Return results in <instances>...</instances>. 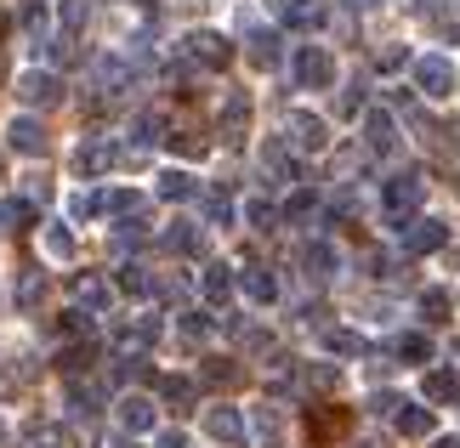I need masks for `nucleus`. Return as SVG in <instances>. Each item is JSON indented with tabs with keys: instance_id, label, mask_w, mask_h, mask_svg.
I'll return each mask as SVG.
<instances>
[{
	"instance_id": "14",
	"label": "nucleus",
	"mask_w": 460,
	"mask_h": 448,
	"mask_svg": "<svg viewBox=\"0 0 460 448\" xmlns=\"http://www.w3.org/2000/svg\"><path fill=\"white\" fill-rule=\"evenodd\" d=\"M68 295H75V307H85V312H102V318L114 312V284L102 278V273H75Z\"/></svg>"
},
{
	"instance_id": "13",
	"label": "nucleus",
	"mask_w": 460,
	"mask_h": 448,
	"mask_svg": "<svg viewBox=\"0 0 460 448\" xmlns=\"http://www.w3.org/2000/svg\"><path fill=\"white\" fill-rule=\"evenodd\" d=\"M114 165H126V148H119V142H109V136H92V142L75 154V171H80V176H109Z\"/></svg>"
},
{
	"instance_id": "45",
	"label": "nucleus",
	"mask_w": 460,
	"mask_h": 448,
	"mask_svg": "<svg viewBox=\"0 0 460 448\" xmlns=\"http://www.w3.org/2000/svg\"><path fill=\"white\" fill-rule=\"evenodd\" d=\"M165 148L182 154V159H199V154H205V136H199V131H176V136H165Z\"/></svg>"
},
{
	"instance_id": "38",
	"label": "nucleus",
	"mask_w": 460,
	"mask_h": 448,
	"mask_svg": "<svg viewBox=\"0 0 460 448\" xmlns=\"http://www.w3.org/2000/svg\"><path fill=\"white\" fill-rule=\"evenodd\" d=\"M40 244H46V261H68V256H75V233H68V222H46Z\"/></svg>"
},
{
	"instance_id": "12",
	"label": "nucleus",
	"mask_w": 460,
	"mask_h": 448,
	"mask_svg": "<svg viewBox=\"0 0 460 448\" xmlns=\"http://www.w3.org/2000/svg\"><path fill=\"white\" fill-rule=\"evenodd\" d=\"M6 142H12L17 154H29V159H46V154H51V136H46L40 114H12V125H6Z\"/></svg>"
},
{
	"instance_id": "26",
	"label": "nucleus",
	"mask_w": 460,
	"mask_h": 448,
	"mask_svg": "<svg viewBox=\"0 0 460 448\" xmlns=\"http://www.w3.org/2000/svg\"><path fill=\"white\" fill-rule=\"evenodd\" d=\"M302 267L313 278H335L341 273V250H335L330 239H307V250H302Z\"/></svg>"
},
{
	"instance_id": "5",
	"label": "nucleus",
	"mask_w": 460,
	"mask_h": 448,
	"mask_svg": "<svg viewBox=\"0 0 460 448\" xmlns=\"http://www.w3.org/2000/svg\"><path fill=\"white\" fill-rule=\"evenodd\" d=\"M176 57H182L188 68H227L234 63V46H227L217 29H188L182 46H176Z\"/></svg>"
},
{
	"instance_id": "17",
	"label": "nucleus",
	"mask_w": 460,
	"mask_h": 448,
	"mask_svg": "<svg viewBox=\"0 0 460 448\" xmlns=\"http://www.w3.org/2000/svg\"><path fill=\"white\" fill-rule=\"evenodd\" d=\"M239 29H244V57H251L256 68H279V29H268V23H244L239 17Z\"/></svg>"
},
{
	"instance_id": "43",
	"label": "nucleus",
	"mask_w": 460,
	"mask_h": 448,
	"mask_svg": "<svg viewBox=\"0 0 460 448\" xmlns=\"http://www.w3.org/2000/svg\"><path fill=\"white\" fill-rule=\"evenodd\" d=\"M244 222H251L256 233H273V227H279V210H273L268 199H244Z\"/></svg>"
},
{
	"instance_id": "23",
	"label": "nucleus",
	"mask_w": 460,
	"mask_h": 448,
	"mask_svg": "<svg viewBox=\"0 0 460 448\" xmlns=\"http://www.w3.org/2000/svg\"><path fill=\"white\" fill-rule=\"evenodd\" d=\"M97 210H102V216H119V222H126V216H143V210H148V193L143 188H109V193H97Z\"/></svg>"
},
{
	"instance_id": "8",
	"label": "nucleus",
	"mask_w": 460,
	"mask_h": 448,
	"mask_svg": "<svg viewBox=\"0 0 460 448\" xmlns=\"http://www.w3.org/2000/svg\"><path fill=\"white\" fill-rule=\"evenodd\" d=\"M154 398L148 391H119L114 398V420H119V432L126 437H154Z\"/></svg>"
},
{
	"instance_id": "35",
	"label": "nucleus",
	"mask_w": 460,
	"mask_h": 448,
	"mask_svg": "<svg viewBox=\"0 0 460 448\" xmlns=\"http://www.w3.org/2000/svg\"><path fill=\"white\" fill-rule=\"evenodd\" d=\"M420 398H427V403H460L455 369H427V381H420Z\"/></svg>"
},
{
	"instance_id": "19",
	"label": "nucleus",
	"mask_w": 460,
	"mask_h": 448,
	"mask_svg": "<svg viewBox=\"0 0 460 448\" xmlns=\"http://www.w3.org/2000/svg\"><path fill=\"white\" fill-rule=\"evenodd\" d=\"M159 403L171 408V415H193L199 408V381H188V374H159Z\"/></svg>"
},
{
	"instance_id": "51",
	"label": "nucleus",
	"mask_w": 460,
	"mask_h": 448,
	"mask_svg": "<svg viewBox=\"0 0 460 448\" xmlns=\"http://www.w3.org/2000/svg\"><path fill=\"white\" fill-rule=\"evenodd\" d=\"M307 381H313V386H318V391H330V386H335V381H341V374H335V369H330V364H313V369H307Z\"/></svg>"
},
{
	"instance_id": "30",
	"label": "nucleus",
	"mask_w": 460,
	"mask_h": 448,
	"mask_svg": "<svg viewBox=\"0 0 460 448\" xmlns=\"http://www.w3.org/2000/svg\"><path fill=\"white\" fill-rule=\"evenodd\" d=\"M114 295L148 301V295H154V278H148V267H143V261H119V273H114Z\"/></svg>"
},
{
	"instance_id": "52",
	"label": "nucleus",
	"mask_w": 460,
	"mask_h": 448,
	"mask_svg": "<svg viewBox=\"0 0 460 448\" xmlns=\"http://www.w3.org/2000/svg\"><path fill=\"white\" fill-rule=\"evenodd\" d=\"M154 448H193L188 432H154Z\"/></svg>"
},
{
	"instance_id": "48",
	"label": "nucleus",
	"mask_w": 460,
	"mask_h": 448,
	"mask_svg": "<svg viewBox=\"0 0 460 448\" xmlns=\"http://www.w3.org/2000/svg\"><path fill=\"white\" fill-rule=\"evenodd\" d=\"M376 68H381V75H398V68H410V51H403V46H381Z\"/></svg>"
},
{
	"instance_id": "15",
	"label": "nucleus",
	"mask_w": 460,
	"mask_h": 448,
	"mask_svg": "<svg viewBox=\"0 0 460 448\" xmlns=\"http://www.w3.org/2000/svg\"><path fill=\"white\" fill-rule=\"evenodd\" d=\"M364 148L376 159H393L398 154V119L386 109H364Z\"/></svg>"
},
{
	"instance_id": "3",
	"label": "nucleus",
	"mask_w": 460,
	"mask_h": 448,
	"mask_svg": "<svg viewBox=\"0 0 460 448\" xmlns=\"http://www.w3.org/2000/svg\"><path fill=\"white\" fill-rule=\"evenodd\" d=\"M102 408H109V381H92V374H80V381L63 386V420H68V426L97 420Z\"/></svg>"
},
{
	"instance_id": "50",
	"label": "nucleus",
	"mask_w": 460,
	"mask_h": 448,
	"mask_svg": "<svg viewBox=\"0 0 460 448\" xmlns=\"http://www.w3.org/2000/svg\"><path fill=\"white\" fill-rule=\"evenodd\" d=\"M335 114H341V119L364 114V85H347V92H341V102H335Z\"/></svg>"
},
{
	"instance_id": "44",
	"label": "nucleus",
	"mask_w": 460,
	"mask_h": 448,
	"mask_svg": "<svg viewBox=\"0 0 460 448\" xmlns=\"http://www.w3.org/2000/svg\"><path fill=\"white\" fill-rule=\"evenodd\" d=\"M307 432L324 443V437H341V415H335V408H313L307 415Z\"/></svg>"
},
{
	"instance_id": "10",
	"label": "nucleus",
	"mask_w": 460,
	"mask_h": 448,
	"mask_svg": "<svg viewBox=\"0 0 460 448\" xmlns=\"http://www.w3.org/2000/svg\"><path fill=\"white\" fill-rule=\"evenodd\" d=\"M199 426H205V437H217V443H251V426H244V408H234V403H210L205 415H199Z\"/></svg>"
},
{
	"instance_id": "54",
	"label": "nucleus",
	"mask_w": 460,
	"mask_h": 448,
	"mask_svg": "<svg viewBox=\"0 0 460 448\" xmlns=\"http://www.w3.org/2000/svg\"><path fill=\"white\" fill-rule=\"evenodd\" d=\"M347 6H352V12H369V6H381V0H347Z\"/></svg>"
},
{
	"instance_id": "41",
	"label": "nucleus",
	"mask_w": 460,
	"mask_h": 448,
	"mask_svg": "<svg viewBox=\"0 0 460 448\" xmlns=\"http://www.w3.org/2000/svg\"><path fill=\"white\" fill-rule=\"evenodd\" d=\"M40 295H46V273L40 267H23V278H17V307H40Z\"/></svg>"
},
{
	"instance_id": "11",
	"label": "nucleus",
	"mask_w": 460,
	"mask_h": 448,
	"mask_svg": "<svg viewBox=\"0 0 460 448\" xmlns=\"http://www.w3.org/2000/svg\"><path fill=\"white\" fill-rule=\"evenodd\" d=\"M398 239H403V250H410V256H438V250L449 244V227L438 222V216H415V222L398 227Z\"/></svg>"
},
{
	"instance_id": "28",
	"label": "nucleus",
	"mask_w": 460,
	"mask_h": 448,
	"mask_svg": "<svg viewBox=\"0 0 460 448\" xmlns=\"http://www.w3.org/2000/svg\"><path fill=\"white\" fill-rule=\"evenodd\" d=\"M154 193H159L165 205H188V199H199V182H193L188 171H159V176H154Z\"/></svg>"
},
{
	"instance_id": "58",
	"label": "nucleus",
	"mask_w": 460,
	"mask_h": 448,
	"mask_svg": "<svg viewBox=\"0 0 460 448\" xmlns=\"http://www.w3.org/2000/svg\"><path fill=\"white\" fill-rule=\"evenodd\" d=\"M0 448H6V420H0Z\"/></svg>"
},
{
	"instance_id": "56",
	"label": "nucleus",
	"mask_w": 460,
	"mask_h": 448,
	"mask_svg": "<svg viewBox=\"0 0 460 448\" xmlns=\"http://www.w3.org/2000/svg\"><path fill=\"white\" fill-rule=\"evenodd\" d=\"M449 364H455V369H460V340H449Z\"/></svg>"
},
{
	"instance_id": "32",
	"label": "nucleus",
	"mask_w": 460,
	"mask_h": 448,
	"mask_svg": "<svg viewBox=\"0 0 460 448\" xmlns=\"http://www.w3.org/2000/svg\"><path fill=\"white\" fill-rule=\"evenodd\" d=\"M393 420H398V432H403V437H432V426H438V408H427V403H403Z\"/></svg>"
},
{
	"instance_id": "4",
	"label": "nucleus",
	"mask_w": 460,
	"mask_h": 448,
	"mask_svg": "<svg viewBox=\"0 0 460 448\" xmlns=\"http://www.w3.org/2000/svg\"><path fill=\"white\" fill-rule=\"evenodd\" d=\"M290 80H296V92H324V85H335L330 46H296L290 51Z\"/></svg>"
},
{
	"instance_id": "46",
	"label": "nucleus",
	"mask_w": 460,
	"mask_h": 448,
	"mask_svg": "<svg viewBox=\"0 0 460 448\" xmlns=\"http://www.w3.org/2000/svg\"><path fill=\"white\" fill-rule=\"evenodd\" d=\"M58 329H63L68 340H85V335H92V312H85V307H68Z\"/></svg>"
},
{
	"instance_id": "6",
	"label": "nucleus",
	"mask_w": 460,
	"mask_h": 448,
	"mask_svg": "<svg viewBox=\"0 0 460 448\" xmlns=\"http://www.w3.org/2000/svg\"><path fill=\"white\" fill-rule=\"evenodd\" d=\"M410 68H415V85H420V92H427L432 102H444V97L460 92L455 63H449V57H438V51H427V57H410Z\"/></svg>"
},
{
	"instance_id": "36",
	"label": "nucleus",
	"mask_w": 460,
	"mask_h": 448,
	"mask_svg": "<svg viewBox=\"0 0 460 448\" xmlns=\"http://www.w3.org/2000/svg\"><path fill=\"white\" fill-rule=\"evenodd\" d=\"M318 340H324L330 357H364V352H369V340H364L358 329H324Z\"/></svg>"
},
{
	"instance_id": "31",
	"label": "nucleus",
	"mask_w": 460,
	"mask_h": 448,
	"mask_svg": "<svg viewBox=\"0 0 460 448\" xmlns=\"http://www.w3.org/2000/svg\"><path fill=\"white\" fill-rule=\"evenodd\" d=\"M217 329L222 324H217V312H210V307H182V312H176V335H182V340H210Z\"/></svg>"
},
{
	"instance_id": "55",
	"label": "nucleus",
	"mask_w": 460,
	"mask_h": 448,
	"mask_svg": "<svg viewBox=\"0 0 460 448\" xmlns=\"http://www.w3.org/2000/svg\"><path fill=\"white\" fill-rule=\"evenodd\" d=\"M432 448H460V437H432Z\"/></svg>"
},
{
	"instance_id": "33",
	"label": "nucleus",
	"mask_w": 460,
	"mask_h": 448,
	"mask_svg": "<svg viewBox=\"0 0 460 448\" xmlns=\"http://www.w3.org/2000/svg\"><path fill=\"white\" fill-rule=\"evenodd\" d=\"M92 357H97V340H75V347L58 352V374L63 381H80V374L92 369Z\"/></svg>"
},
{
	"instance_id": "29",
	"label": "nucleus",
	"mask_w": 460,
	"mask_h": 448,
	"mask_svg": "<svg viewBox=\"0 0 460 448\" xmlns=\"http://www.w3.org/2000/svg\"><path fill=\"white\" fill-rule=\"evenodd\" d=\"M386 352H393L398 364H432V335L427 329H403V335H393Z\"/></svg>"
},
{
	"instance_id": "22",
	"label": "nucleus",
	"mask_w": 460,
	"mask_h": 448,
	"mask_svg": "<svg viewBox=\"0 0 460 448\" xmlns=\"http://www.w3.org/2000/svg\"><path fill=\"white\" fill-rule=\"evenodd\" d=\"M159 244H165L171 256H188V261H199V250H205V227H199V222H171L165 233H159Z\"/></svg>"
},
{
	"instance_id": "49",
	"label": "nucleus",
	"mask_w": 460,
	"mask_h": 448,
	"mask_svg": "<svg viewBox=\"0 0 460 448\" xmlns=\"http://www.w3.org/2000/svg\"><path fill=\"white\" fill-rule=\"evenodd\" d=\"M97 216V193H75L68 199V222H92Z\"/></svg>"
},
{
	"instance_id": "16",
	"label": "nucleus",
	"mask_w": 460,
	"mask_h": 448,
	"mask_svg": "<svg viewBox=\"0 0 460 448\" xmlns=\"http://www.w3.org/2000/svg\"><path fill=\"white\" fill-rule=\"evenodd\" d=\"M268 6H273V17L285 29H324L330 23V6H324V0H268Z\"/></svg>"
},
{
	"instance_id": "24",
	"label": "nucleus",
	"mask_w": 460,
	"mask_h": 448,
	"mask_svg": "<svg viewBox=\"0 0 460 448\" xmlns=\"http://www.w3.org/2000/svg\"><path fill=\"white\" fill-rule=\"evenodd\" d=\"M199 295H205V307H227V295H234V267H227V261H205Z\"/></svg>"
},
{
	"instance_id": "47",
	"label": "nucleus",
	"mask_w": 460,
	"mask_h": 448,
	"mask_svg": "<svg viewBox=\"0 0 460 448\" xmlns=\"http://www.w3.org/2000/svg\"><path fill=\"white\" fill-rule=\"evenodd\" d=\"M398 408H403L398 391H369V415H376V420H393Z\"/></svg>"
},
{
	"instance_id": "42",
	"label": "nucleus",
	"mask_w": 460,
	"mask_h": 448,
	"mask_svg": "<svg viewBox=\"0 0 460 448\" xmlns=\"http://www.w3.org/2000/svg\"><path fill=\"white\" fill-rule=\"evenodd\" d=\"M199 381H205V386H234V381H239L234 357H205V364H199Z\"/></svg>"
},
{
	"instance_id": "21",
	"label": "nucleus",
	"mask_w": 460,
	"mask_h": 448,
	"mask_svg": "<svg viewBox=\"0 0 460 448\" xmlns=\"http://www.w3.org/2000/svg\"><path fill=\"white\" fill-rule=\"evenodd\" d=\"M34 222H40V199H29V193H6L0 199V227L6 233H34Z\"/></svg>"
},
{
	"instance_id": "7",
	"label": "nucleus",
	"mask_w": 460,
	"mask_h": 448,
	"mask_svg": "<svg viewBox=\"0 0 460 448\" xmlns=\"http://www.w3.org/2000/svg\"><path fill=\"white\" fill-rule=\"evenodd\" d=\"M285 136H290L296 154H324V148H330V125L318 119L313 109H290V114H285Z\"/></svg>"
},
{
	"instance_id": "18",
	"label": "nucleus",
	"mask_w": 460,
	"mask_h": 448,
	"mask_svg": "<svg viewBox=\"0 0 460 448\" xmlns=\"http://www.w3.org/2000/svg\"><path fill=\"white\" fill-rule=\"evenodd\" d=\"M244 131H251V97H244V92H227L222 97V114H217V136L239 148Z\"/></svg>"
},
{
	"instance_id": "27",
	"label": "nucleus",
	"mask_w": 460,
	"mask_h": 448,
	"mask_svg": "<svg viewBox=\"0 0 460 448\" xmlns=\"http://www.w3.org/2000/svg\"><path fill=\"white\" fill-rule=\"evenodd\" d=\"M261 165H268L279 182H307V165L285 148V142H268V148H261Z\"/></svg>"
},
{
	"instance_id": "57",
	"label": "nucleus",
	"mask_w": 460,
	"mask_h": 448,
	"mask_svg": "<svg viewBox=\"0 0 460 448\" xmlns=\"http://www.w3.org/2000/svg\"><path fill=\"white\" fill-rule=\"evenodd\" d=\"M114 448H137V437H119V443H114Z\"/></svg>"
},
{
	"instance_id": "39",
	"label": "nucleus",
	"mask_w": 460,
	"mask_h": 448,
	"mask_svg": "<svg viewBox=\"0 0 460 448\" xmlns=\"http://www.w3.org/2000/svg\"><path fill=\"white\" fill-rule=\"evenodd\" d=\"M85 17H92V0H63V6H58V34L75 40V34L85 29Z\"/></svg>"
},
{
	"instance_id": "37",
	"label": "nucleus",
	"mask_w": 460,
	"mask_h": 448,
	"mask_svg": "<svg viewBox=\"0 0 460 448\" xmlns=\"http://www.w3.org/2000/svg\"><path fill=\"white\" fill-rule=\"evenodd\" d=\"M234 216H239V210H234V193H227V188H210L205 193V227H234Z\"/></svg>"
},
{
	"instance_id": "9",
	"label": "nucleus",
	"mask_w": 460,
	"mask_h": 448,
	"mask_svg": "<svg viewBox=\"0 0 460 448\" xmlns=\"http://www.w3.org/2000/svg\"><path fill=\"white\" fill-rule=\"evenodd\" d=\"M12 92H17L23 109H51V102H63V80L51 75V68H23Z\"/></svg>"
},
{
	"instance_id": "40",
	"label": "nucleus",
	"mask_w": 460,
	"mask_h": 448,
	"mask_svg": "<svg viewBox=\"0 0 460 448\" xmlns=\"http://www.w3.org/2000/svg\"><path fill=\"white\" fill-rule=\"evenodd\" d=\"M415 312H420V324H444L449 318V290H420V301H415Z\"/></svg>"
},
{
	"instance_id": "34",
	"label": "nucleus",
	"mask_w": 460,
	"mask_h": 448,
	"mask_svg": "<svg viewBox=\"0 0 460 448\" xmlns=\"http://www.w3.org/2000/svg\"><path fill=\"white\" fill-rule=\"evenodd\" d=\"M285 216H290V222H302V227H313V233H318V227H324V222H330V210H324V205H318V199H313V193H290V199H285Z\"/></svg>"
},
{
	"instance_id": "1",
	"label": "nucleus",
	"mask_w": 460,
	"mask_h": 448,
	"mask_svg": "<svg viewBox=\"0 0 460 448\" xmlns=\"http://www.w3.org/2000/svg\"><path fill=\"white\" fill-rule=\"evenodd\" d=\"M420 199H427V176H420V171L386 176V182H381V216H386V227L415 222L420 216Z\"/></svg>"
},
{
	"instance_id": "2",
	"label": "nucleus",
	"mask_w": 460,
	"mask_h": 448,
	"mask_svg": "<svg viewBox=\"0 0 460 448\" xmlns=\"http://www.w3.org/2000/svg\"><path fill=\"white\" fill-rule=\"evenodd\" d=\"M92 85L109 97H131L137 85H143V68H137L126 51H102V57H92Z\"/></svg>"
},
{
	"instance_id": "53",
	"label": "nucleus",
	"mask_w": 460,
	"mask_h": 448,
	"mask_svg": "<svg viewBox=\"0 0 460 448\" xmlns=\"http://www.w3.org/2000/svg\"><path fill=\"white\" fill-rule=\"evenodd\" d=\"M352 448H393V443H386V437H358Z\"/></svg>"
},
{
	"instance_id": "25",
	"label": "nucleus",
	"mask_w": 460,
	"mask_h": 448,
	"mask_svg": "<svg viewBox=\"0 0 460 448\" xmlns=\"http://www.w3.org/2000/svg\"><path fill=\"white\" fill-rule=\"evenodd\" d=\"M234 284H239V290H244V295L256 301V307H273V301H279V278L268 273V267H256V261L244 267V273H239Z\"/></svg>"
},
{
	"instance_id": "20",
	"label": "nucleus",
	"mask_w": 460,
	"mask_h": 448,
	"mask_svg": "<svg viewBox=\"0 0 460 448\" xmlns=\"http://www.w3.org/2000/svg\"><path fill=\"white\" fill-rule=\"evenodd\" d=\"M244 426H251V437L261 448H285V415H279V403H256L244 415Z\"/></svg>"
}]
</instances>
